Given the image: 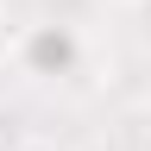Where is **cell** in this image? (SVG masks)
<instances>
[{"mask_svg": "<svg viewBox=\"0 0 151 151\" xmlns=\"http://www.w3.org/2000/svg\"><path fill=\"white\" fill-rule=\"evenodd\" d=\"M19 69L32 76V82H63V76L82 69V38H76V25H63V19H38V25L19 32Z\"/></svg>", "mask_w": 151, "mask_h": 151, "instance_id": "1", "label": "cell"}, {"mask_svg": "<svg viewBox=\"0 0 151 151\" xmlns=\"http://www.w3.org/2000/svg\"><path fill=\"white\" fill-rule=\"evenodd\" d=\"M19 50V32H13V19H6V6H0V63Z\"/></svg>", "mask_w": 151, "mask_h": 151, "instance_id": "2", "label": "cell"}, {"mask_svg": "<svg viewBox=\"0 0 151 151\" xmlns=\"http://www.w3.org/2000/svg\"><path fill=\"white\" fill-rule=\"evenodd\" d=\"M19 151H57V145H19Z\"/></svg>", "mask_w": 151, "mask_h": 151, "instance_id": "3", "label": "cell"}, {"mask_svg": "<svg viewBox=\"0 0 151 151\" xmlns=\"http://www.w3.org/2000/svg\"><path fill=\"white\" fill-rule=\"evenodd\" d=\"M145 151H151V139H145Z\"/></svg>", "mask_w": 151, "mask_h": 151, "instance_id": "4", "label": "cell"}]
</instances>
